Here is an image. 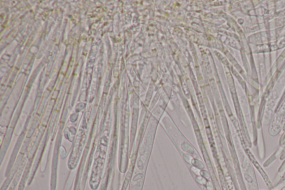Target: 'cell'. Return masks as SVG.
Wrapping results in <instances>:
<instances>
[{
    "instance_id": "7a4b0ae2",
    "label": "cell",
    "mask_w": 285,
    "mask_h": 190,
    "mask_svg": "<svg viewBox=\"0 0 285 190\" xmlns=\"http://www.w3.org/2000/svg\"><path fill=\"white\" fill-rule=\"evenodd\" d=\"M285 149L283 148V147H280V148L276 151H275V152L271 155V156L267 159V160L263 164V167H268L270 166L271 163H273L276 159L278 157L280 158L281 155L284 152Z\"/></svg>"
},
{
    "instance_id": "6da1fadb",
    "label": "cell",
    "mask_w": 285,
    "mask_h": 190,
    "mask_svg": "<svg viewBox=\"0 0 285 190\" xmlns=\"http://www.w3.org/2000/svg\"><path fill=\"white\" fill-rule=\"evenodd\" d=\"M245 152L247 154L250 161H251L253 166L256 168V169L259 172V174L262 177V179L264 181V182L266 185V187L268 188L269 190H274L275 188L274 187L273 183H272L268 175L265 172L262 166L260 165V163L258 162L257 159L251 152V150L249 148L246 150Z\"/></svg>"
}]
</instances>
